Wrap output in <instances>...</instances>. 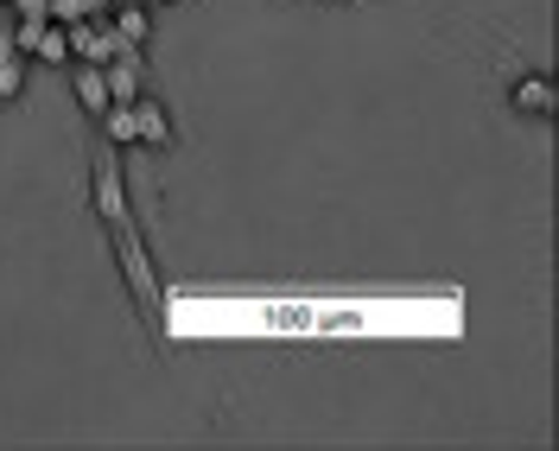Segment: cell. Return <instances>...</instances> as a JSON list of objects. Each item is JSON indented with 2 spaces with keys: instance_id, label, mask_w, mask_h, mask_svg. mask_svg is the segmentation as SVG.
Segmentation results:
<instances>
[{
  "instance_id": "1",
  "label": "cell",
  "mask_w": 559,
  "mask_h": 451,
  "mask_svg": "<svg viewBox=\"0 0 559 451\" xmlns=\"http://www.w3.org/2000/svg\"><path fill=\"white\" fill-rule=\"evenodd\" d=\"M108 236H115V261H121L128 293L140 299V312L159 324V318H166V286H159V274H153V254H146V242H140V229L121 223V229H108Z\"/></svg>"
},
{
  "instance_id": "2",
  "label": "cell",
  "mask_w": 559,
  "mask_h": 451,
  "mask_svg": "<svg viewBox=\"0 0 559 451\" xmlns=\"http://www.w3.org/2000/svg\"><path fill=\"white\" fill-rule=\"evenodd\" d=\"M90 204H96V216H103L108 229L128 223V185H121V159H115V146H103L96 166H90Z\"/></svg>"
},
{
  "instance_id": "3",
  "label": "cell",
  "mask_w": 559,
  "mask_h": 451,
  "mask_svg": "<svg viewBox=\"0 0 559 451\" xmlns=\"http://www.w3.org/2000/svg\"><path fill=\"white\" fill-rule=\"evenodd\" d=\"M134 128H140V146H146V153H166V146L178 140L166 103H153V96H134Z\"/></svg>"
},
{
  "instance_id": "4",
  "label": "cell",
  "mask_w": 559,
  "mask_h": 451,
  "mask_svg": "<svg viewBox=\"0 0 559 451\" xmlns=\"http://www.w3.org/2000/svg\"><path fill=\"white\" fill-rule=\"evenodd\" d=\"M26 58H38V64H58V70H70V64H76V51H70V26H58V20H45V26H38V38L26 45Z\"/></svg>"
},
{
  "instance_id": "5",
  "label": "cell",
  "mask_w": 559,
  "mask_h": 451,
  "mask_svg": "<svg viewBox=\"0 0 559 451\" xmlns=\"http://www.w3.org/2000/svg\"><path fill=\"white\" fill-rule=\"evenodd\" d=\"M70 90H76V103L90 108V115H103L115 96H108V70L103 64H70Z\"/></svg>"
},
{
  "instance_id": "6",
  "label": "cell",
  "mask_w": 559,
  "mask_h": 451,
  "mask_svg": "<svg viewBox=\"0 0 559 451\" xmlns=\"http://www.w3.org/2000/svg\"><path fill=\"white\" fill-rule=\"evenodd\" d=\"M108 20H115V33L128 38L134 51H146V38H153V13H146V0H128V7H108Z\"/></svg>"
},
{
  "instance_id": "7",
  "label": "cell",
  "mask_w": 559,
  "mask_h": 451,
  "mask_svg": "<svg viewBox=\"0 0 559 451\" xmlns=\"http://www.w3.org/2000/svg\"><path fill=\"white\" fill-rule=\"evenodd\" d=\"M96 121H103V140H108V146H115V153H121V146H140V128H134V103H108L103 115H96Z\"/></svg>"
},
{
  "instance_id": "8",
  "label": "cell",
  "mask_w": 559,
  "mask_h": 451,
  "mask_svg": "<svg viewBox=\"0 0 559 451\" xmlns=\"http://www.w3.org/2000/svg\"><path fill=\"white\" fill-rule=\"evenodd\" d=\"M26 90V51L13 45V33L0 38V103H13Z\"/></svg>"
},
{
  "instance_id": "9",
  "label": "cell",
  "mask_w": 559,
  "mask_h": 451,
  "mask_svg": "<svg viewBox=\"0 0 559 451\" xmlns=\"http://www.w3.org/2000/svg\"><path fill=\"white\" fill-rule=\"evenodd\" d=\"M515 108L522 115H554V83L547 76H522L515 83Z\"/></svg>"
},
{
  "instance_id": "10",
  "label": "cell",
  "mask_w": 559,
  "mask_h": 451,
  "mask_svg": "<svg viewBox=\"0 0 559 451\" xmlns=\"http://www.w3.org/2000/svg\"><path fill=\"white\" fill-rule=\"evenodd\" d=\"M96 13H103L96 0H51V20H58V26H76V20H96Z\"/></svg>"
},
{
  "instance_id": "11",
  "label": "cell",
  "mask_w": 559,
  "mask_h": 451,
  "mask_svg": "<svg viewBox=\"0 0 559 451\" xmlns=\"http://www.w3.org/2000/svg\"><path fill=\"white\" fill-rule=\"evenodd\" d=\"M13 33V7H7V0H0V38Z\"/></svg>"
},
{
  "instance_id": "12",
  "label": "cell",
  "mask_w": 559,
  "mask_h": 451,
  "mask_svg": "<svg viewBox=\"0 0 559 451\" xmlns=\"http://www.w3.org/2000/svg\"><path fill=\"white\" fill-rule=\"evenodd\" d=\"M146 7H173V0H146Z\"/></svg>"
},
{
  "instance_id": "13",
  "label": "cell",
  "mask_w": 559,
  "mask_h": 451,
  "mask_svg": "<svg viewBox=\"0 0 559 451\" xmlns=\"http://www.w3.org/2000/svg\"><path fill=\"white\" fill-rule=\"evenodd\" d=\"M115 7H128V0H115Z\"/></svg>"
}]
</instances>
